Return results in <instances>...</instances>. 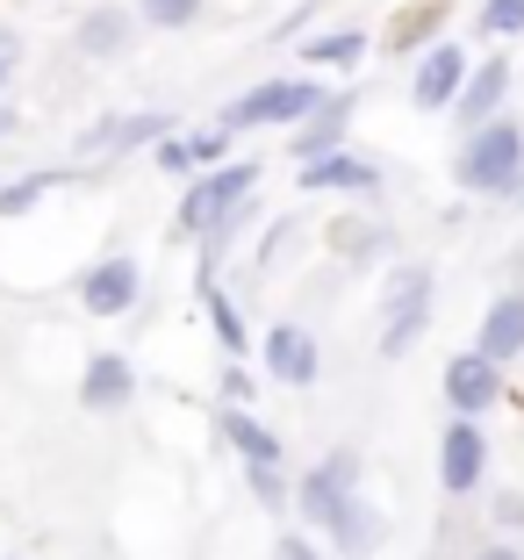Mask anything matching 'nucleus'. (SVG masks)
<instances>
[{
	"label": "nucleus",
	"mask_w": 524,
	"mask_h": 560,
	"mask_svg": "<svg viewBox=\"0 0 524 560\" xmlns=\"http://www.w3.org/2000/svg\"><path fill=\"white\" fill-rule=\"evenodd\" d=\"M137 30H144V15H137V8H115V0H101V8H86V15H80L72 50H80V58H123V50L137 44Z\"/></svg>",
	"instance_id": "obj_14"
},
{
	"label": "nucleus",
	"mask_w": 524,
	"mask_h": 560,
	"mask_svg": "<svg viewBox=\"0 0 524 560\" xmlns=\"http://www.w3.org/2000/svg\"><path fill=\"white\" fill-rule=\"evenodd\" d=\"M159 137H173V122L165 116H101V122H86L80 130V159H123V151H137V144H159Z\"/></svg>",
	"instance_id": "obj_13"
},
{
	"label": "nucleus",
	"mask_w": 524,
	"mask_h": 560,
	"mask_svg": "<svg viewBox=\"0 0 524 560\" xmlns=\"http://www.w3.org/2000/svg\"><path fill=\"white\" fill-rule=\"evenodd\" d=\"M230 137L223 122H209V130H187V144H195V173H209V165H230Z\"/></svg>",
	"instance_id": "obj_26"
},
{
	"label": "nucleus",
	"mask_w": 524,
	"mask_h": 560,
	"mask_svg": "<svg viewBox=\"0 0 524 560\" xmlns=\"http://www.w3.org/2000/svg\"><path fill=\"white\" fill-rule=\"evenodd\" d=\"M496 201H510V209H524V173H517V180H510V187H503Z\"/></svg>",
	"instance_id": "obj_34"
},
{
	"label": "nucleus",
	"mask_w": 524,
	"mask_h": 560,
	"mask_svg": "<svg viewBox=\"0 0 524 560\" xmlns=\"http://www.w3.org/2000/svg\"><path fill=\"white\" fill-rule=\"evenodd\" d=\"M130 396H137V366L123 352H94L80 374V402L94 417H115V410H130Z\"/></svg>",
	"instance_id": "obj_16"
},
{
	"label": "nucleus",
	"mask_w": 524,
	"mask_h": 560,
	"mask_svg": "<svg viewBox=\"0 0 524 560\" xmlns=\"http://www.w3.org/2000/svg\"><path fill=\"white\" fill-rule=\"evenodd\" d=\"M503 108H510V58H481V66L467 72V86H459V101H453L459 137L481 130V122H496Z\"/></svg>",
	"instance_id": "obj_11"
},
{
	"label": "nucleus",
	"mask_w": 524,
	"mask_h": 560,
	"mask_svg": "<svg viewBox=\"0 0 524 560\" xmlns=\"http://www.w3.org/2000/svg\"><path fill=\"white\" fill-rule=\"evenodd\" d=\"M324 539L338 546L345 560H366V553H381V546H388V517H381L374 503H366V495L352 489V495H345V503H338V511H330Z\"/></svg>",
	"instance_id": "obj_15"
},
{
	"label": "nucleus",
	"mask_w": 524,
	"mask_h": 560,
	"mask_svg": "<svg viewBox=\"0 0 524 560\" xmlns=\"http://www.w3.org/2000/svg\"><path fill=\"white\" fill-rule=\"evenodd\" d=\"M517 173H524V122L517 116H496L481 130H467V144L453 151V187H467V195H503Z\"/></svg>",
	"instance_id": "obj_2"
},
{
	"label": "nucleus",
	"mask_w": 524,
	"mask_h": 560,
	"mask_svg": "<svg viewBox=\"0 0 524 560\" xmlns=\"http://www.w3.org/2000/svg\"><path fill=\"white\" fill-rule=\"evenodd\" d=\"M273 560H324V546H316L310 532H280V539H273Z\"/></svg>",
	"instance_id": "obj_30"
},
{
	"label": "nucleus",
	"mask_w": 524,
	"mask_h": 560,
	"mask_svg": "<svg viewBox=\"0 0 524 560\" xmlns=\"http://www.w3.org/2000/svg\"><path fill=\"white\" fill-rule=\"evenodd\" d=\"M366 50H374V36L345 22V30H330V36H310V44H302V58H310V66H360Z\"/></svg>",
	"instance_id": "obj_19"
},
{
	"label": "nucleus",
	"mask_w": 524,
	"mask_h": 560,
	"mask_svg": "<svg viewBox=\"0 0 524 560\" xmlns=\"http://www.w3.org/2000/svg\"><path fill=\"white\" fill-rule=\"evenodd\" d=\"M137 295H144V266L130 252H108V259H94L80 273V310L86 316H130Z\"/></svg>",
	"instance_id": "obj_7"
},
{
	"label": "nucleus",
	"mask_w": 524,
	"mask_h": 560,
	"mask_svg": "<svg viewBox=\"0 0 524 560\" xmlns=\"http://www.w3.org/2000/svg\"><path fill=\"white\" fill-rule=\"evenodd\" d=\"M302 195H381V165L374 159H352V151H324V159L295 165Z\"/></svg>",
	"instance_id": "obj_12"
},
{
	"label": "nucleus",
	"mask_w": 524,
	"mask_h": 560,
	"mask_svg": "<svg viewBox=\"0 0 524 560\" xmlns=\"http://www.w3.org/2000/svg\"><path fill=\"white\" fill-rule=\"evenodd\" d=\"M209 330H216V346H223L230 360L245 352V316H237V302H230V295H216V288H209Z\"/></svg>",
	"instance_id": "obj_23"
},
{
	"label": "nucleus",
	"mask_w": 524,
	"mask_h": 560,
	"mask_svg": "<svg viewBox=\"0 0 524 560\" xmlns=\"http://www.w3.org/2000/svg\"><path fill=\"white\" fill-rule=\"evenodd\" d=\"M467 72H475V58L453 44V36H439V44L417 58V80H410V101L424 108V116H453L459 86H467Z\"/></svg>",
	"instance_id": "obj_6"
},
{
	"label": "nucleus",
	"mask_w": 524,
	"mask_h": 560,
	"mask_svg": "<svg viewBox=\"0 0 524 560\" xmlns=\"http://www.w3.org/2000/svg\"><path fill=\"white\" fill-rule=\"evenodd\" d=\"M475 560H524V546H481Z\"/></svg>",
	"instance_id": "obj_33"
},
{
	"label": "nucleus",
	"mask_w": 524,
	"mask_h": 560,
	"mask_svg": "<svg viewBox=\"0 0 524 560\" xmlns=\"http://www.w3.org/2000/svg\"><path fill=\"white\" fill-rule=\"evenodd\" d=\"M266 374L288 381V388H310L324 374V346H316L310 324H273L266 330Z\"/></svg>",
	"instance_id": "obj_10"
},
{
	"label": "nucleus",
	"mask_w": 524,
	"mask_h": 560,
	"mask_svg": "<svg viewBox=\"0 0 524 560\" xmlns=\"http://www.w3.org/2000/svg\"><path fill=\"white\" fill-rule=\"evenodd\" d=\"M295 231H302V223H280V231H266V237H259V273H273V266L288 259V245H295Z\"/></svg>",
	"instance_id": "obj_28"
},
{
	"label": "nucleus",
	"mask_w": 524,
	"mask_h": 560,
	"mask_svg": "<svg viewBox=\"0 0 524 560\" xmlns=\"http://www.w3.org/2000/svg\"><path fill=\"white\" fill-rule=\"evenodd\" d=\"M431 295H439V280H431L424 259H403L388 273V288H381V338H374L381 360H403L431 330Z\"/></svg>",
	"instance_id": "obj_3"
},
{
	"label": "nucleus",
	"mask_w": 524,
	"mask_h": 560,
	"mask_svg": "<svg viewBox=\"0 0 524 560\" xmlns=\"http://www.w3.org/2000/svg\"><path fill=\"white\" fill-rule=\"evenodd\" d=\"M15 122H22V116L8 108V101H0V137H15Z\"/></svg>",
	"instance_id": "obj_35"
},
{
	"label": "nucleus",
	"mask_w": 524,
	"mask_h": 560,
	"mask_svg": "<svg viewBox=\"0 0 524 560\" xmlns=\"http://www.w3.org/2000/svg\"><path fill=\"white\" fill-rule=\"evenodd\" d=\"M324 94L330 86H316L310 72H280V80H259V86H245V94H230L223 108H216V122L223 130H295V122H310L316 108H324Z\"/></svg>",
	"instance_id": "obj_1"
},
{
	"label": "nucleus",
	"mask_w": 524,
	"mask_h": 560,
	"mask_svg": "<svg viewBox=\"0 0 524 560\" xmlns=\"http://www.w3.org/2000/svg\"><path fill=\"white\" fill-rule=\"evenodd\" d=\"M352 108H360V94H352V86L324 94V108H316L310 122H295V130H288V159H295V165H310V159H324V151H345Z\"/></svg>",
	"instance_id": "obj_9"
},
{
	"label": "nucleus",
	"mask_w": 524,
	"mask_h": 560,
	"mask_svg": "<svg viewBox=\"0 0 524 560\" xmlns=\"http://www.w3.org/2000/svg\"><path fill=\"white\" fill-rule=\"evenodd\" d=\"M245 481H252V503H259V511H280V503H295V481L280 475V460L245 467Z\"/></svg>",
	"instance_id": "obj_24"
},
{
	"label": "nucleus",
	"mask_w": 524,
	"mask_h": 560,
	"mask_svg": "<svg viewBox=\"0 0 524 560\" xmlns=\"http://www.w3.org/2000/svg\"><path fill=\"white\" fill-rule=\"evenodd\" d=\"M496 517H503V525H524V495H503V503H496Z\"/></svg>",
	"instance_id": "obj_32"
},
{
	"label": "nucleus",
	"mask_w": 524,
	"mask_h": 560,
	"mask_svg": "<svg viewBox=\"0 0 524 560\" xmlns=\"http://www.w3.org/2000/svg\"><path fill=\"white\" fill-rule=\"evenodd\" d=\"M58 187H66V173H22V180H8V187H0V215L15 223V215H30L44 195H58Z\"/></svg>",
	"instance_id": "obj_21"
},
{
	"label": "nucleus",
	"mask_w": 524,
	"mask_h": 560,
	"mask_svg": "<svg viewBox=\"0 0 524 560\" xmlns=\"http://www.w3.org/2000/svg\"><path fill=\"white\" fill-rule=\"evenodd\" d=\"M445 410L453 417H481V410H496V402H503V360H489V352H453V360H445Z\"/></svg>",
	"instance_id": "obj_5"
},
{
	"label": "nucleus",
	"mask_w": 524,
	"mask_h": 560,
	"mask_svg": "<svg viewBox=\"0 0 524 560\" xmlns=\"http://www.w3.org/2000/svg\"><path fill=\"white\" fill-rule=\"evenodd\" d=\"M330 245H338V259L366 266V259H381V252L395 245V231H388V223H338V231H330Z\"/></svg>",
	"instance_id": "obj_20"
},
{
	"label": "nucleus",
	"mask_w": 524,
	"mask_h": 560,
	"mask_svg": "<svg viewBox=\"0 0 524 560\" xmlns=\"http://www.w3.org/2000/svg\"><path fill=\"white\" fill-rule=\"evenodd\" d=\"M130 8L144 15V30H195L209 0H130Z\"/></svg>",
	"instance_id": "obj_22"
},
{
	"label": "nucleus",
	"mask_w": 524,
	"mask_h": 560,
	"mask_svg": "<svg viewBox=\"0 0 524 560\" xmlns=\"http://www.w3.org/2000/svg\"><path fill=\"white\" fill-rule=\"evenodd\" d=\"M481 36H489V44H517L524 36V0H481Z\"/></svg>",
	"instance_id": "obj_25"
},
{
	"label": "nucleus",
	"mask_w": 524,
	"mask_h": 560,
	"mask_svg": "<svg viewBox=\"0 0 524 560\" xmlns=\"http://www.w3.org/2000/svg\"><path fill=\"white\" fill-rule=\"evenodd\" d=\"M223 439L245 453V467H266V460H280V431H266L259 417L245 410V402H223Z\"/></svg>",
	"instance_id": "obj_18"
},
{
	"label": "nucleus",
	"mask_w": 524,
	"mask_h": 560,
	"mask_svg": "<svg viewBox=\"0 0 524 560\" xmlns=\"http://www.w3.org/2000/svg\"><path fill=\"white\" fill-rule=\"evenodd\" d=\"M15 72H22V30H8V22H0V94L15 86Z\"/></svg>",
	"instance_id": "obj_29"
},
{
	"label": "nucleus",
	"mask_w": 524,
	"mask_h": 560,
	"mask_svg": "<svg viewBox=\"0 0 524 560\" xmlns=\"http://www.w3.org/2000/svg\"><path fill=\"white\" fill-rule=\"evenodd\" d=\"M223 402H252V374L245 366H223Z\"/></svg>",
	"instance_id": "obj_31"
},
{
	"label": "nucleus",
	"mask_w": 524,
	"mask_h": 560,
	"mask_svg": "<svg viewBox=\"0 0 524 560\" xmlns=\"http://www.w3.org/2000/svg\"><path fill=\"white\" fill-rule=\"evenodd\" d=\"M352 489H360V453H352V445H338V453H324V460H316L310 475L295 481V511H302V525L324 532L330 511H338Z\"/></svg>",
	"instance_id": "obj_4"
},
{
	"label": "nucleus",
	"mask_w": 524,
	"mask_h": 560,
	"mask_svg": "<svg viewBox=\"0 0 524 560\" xmlns=\"http://www.w3.org/2000/svg\"><path fill=\"white\" fill-rule=\"evenodd\" d=\"M151 159H159V173H195V144H187L181 130L159 137V144H151Z\"/></svg>",
	"instance_id": "obj_27"
},
{
	"label": "nucleus",
	"mask_w": 524,
	"mask_h": 560,
	"mask_svg": "<svg viewBox=\"0 0 524 560\" xmlns=\"http://www.w3.org/2000/svg\"><path fill=\"white\" fill-rule=\"evenodd\" d=\"M489 360H524V288H510V295H496L489 310H481V338H475Z\"/></svg>",
	"instance_id": "obj_17"
},
{
	"label": "nucleus",
	"mask_w": 524,
	"mask_h": 560,
	"mask_svg": "<svg viewBox=\"0 0 524 560\" xmlns=\"http://www.w3.org/2000/svg\"><path fill=\"white\" fill-rule=\"evenodd\" d=\"M481 475H489V439H481L475 417H453V424L439 431V489L459 503V495L481 489Z\"/></svg>",
	"instance_id": "obj_8"
}]
</instances>
